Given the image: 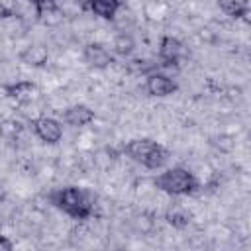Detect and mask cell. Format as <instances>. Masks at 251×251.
<instances>
[{
    "instance_id": "obj_13",
    "label": "cell",
    "mask_w": 251,
    "mask_h": 251,
    "mask_svg": "<svg viewBox=\"0 0 251 251\" xmlns=\"http://www.w3.org/2000/svg\"><path fill=\"white\" fill-rule=\"evenodd\" d=\"M135 47H137V43H135V39H133V35H129V33H116L114 35V39H112V53H114V57L118 55V57H129L133 51H135Z\"/></svg>"
},
{
    "instance_id": "obj_14",
    "label": "cell",
    "mask_w": 251,
    "mask_h": 251,
    "mask_svg": "<svg viewBox=\"0 0 251 251\" xmlns=\"http://www.w3.org/2000/svg\"><path fill=\"white\" fill-rule=\"evenodd\" d=\"M25 126L16 118H4L0 120V137L6 141H16L24 133Z\"/></svg>"
},
{
    "instance_id": "obj_2",
    "label": "cell",
    "mask_w": 251,
    "mask_h": 251,
    "mask_svg": "<svg viewBox=\"0 0 251 251\" xmlns=\"http://www.w3.org/2000/svg\"><path fill=\"white\" fill-rule=\"evenodd\" d=\"M122 153L127 159H131L133 163H137L149 171H157V169L165 167V163L171 157V151L163 143H159L151 137H133V139L126 141L122 145Z\"/></svg>"
},
{
    "instance_id": "obj_16",
    "label": "cell",
    "mask_w": 251,
    "mask_h": 251,
    "mask_svg": "<svg viewBox=\"0 0 251 251\" xmlns=\"http://www.w3.org/2000/svg\"><path fill=\"white\" fill-rule=\"evenodd\" d=\"M12 249H14V241L8 235L0 233V251H12Z\"/></svg>"
},
{
    "instance_id": "obj_8",
    "label": "cell",
    "mask_w": 251,
    "mask_h": 251,
    "mask_svg": "<svg viewBox=\"0 0 251 251\" xmlns=\"http://www.w3.org/2000/svg\"><path fill=\"white\" fill-rule=\"evenodd\" d=\"M2 90H4L6 98H10L16 104H29L39 94L37 84L33 80H29V78H20V80L8 82V84L2 86Z\"/></svg>"
},
{
    "instance_id": "obj_5",
    "label": "cell",
    "mask_w": 251,
    "mask_h": 251,
    "mask_svg": "<svg viewBox=\"0 0 251 251\" xmlns=\"http://www.w3.org/2000/svg\"><path fill=\"white\" fill-rule=\"evenodd\" d=\"M157 57L161 69H178L184 57V43L175 35H161Z\"/></svg>"
},
{
    "instance_id": "obj_6",
    "label": "cell",
    "mask_w": 251,
    "mask_h": 251,
    "mask_svg": "<svg viewBox=\"0 0 251 251\" xmlns=\"http://www.w3.org/2000/svg\"><path fill=\"white\" fill-rule=\"evenodd\" d=\"M143 88L153 98H167V96H171V94H175L178 90V84L171 75L161 73L159 69H155V71H149L145 75Z\"/></svg>"
},
{
    "instance_id": "obj_11",
    "label": "cell",
    "mask_w": 251,
    "mask_h": 251,
    "mask_svg": "<svg viewBox=\"0 0 251 251\" xmlns=\"http://www.w3.org/2000/svg\"><path fill=\"white\" fill-rule=\"evenodd\" d=\"M20 63H24L25 67H31V69H41L47 65L49 61V49L47 45L43 43H29L27 47H24L18 55Z\"/></svg>"
},
{
    "instance_id": "obj_17",
    "label": "cell",
    "mask_w": 251,
    "mask_h": 251,
    "mask_svg": "<svg viewBox=\"0 0 251 251\" xmlns=\"http://www.w3.org/2000/svg\"><path fill=\"white\" fill-rule=\"evenodd\" d=\"M6 196H8V194H6V188H4L2 184H0V204H2L4 200H6Z\"/></svg>"
},
{
    "instance_id": "obj_12",
    "label": "cell",
    "mask_w": 251,
    "mask_h": 251,
    "mask_svg": "<svg viewBox=\"0 0 251 251\" xmlns=\"http://www.w3.org/2000/svg\"><path fill=\"white\" fill-rule=\"evenodd\" d=\"M216 4L231 20H247L251 12L249 0H216Z\"/></svg>"
},
{
    "instance_id": "obj_7",
    "label": "cell",
    "mask_w": 251,
    "mask_h": 251,
    "mask_svg": "<svg viewBox=\"0 0 251 251\" xmlns=\"http://www.w3.org/2000/svg\"><path fill=\"white\" fill-rule=\"evenodd\" d=\"M82 61L90 67V69H96V71H104L108 67H112V63L116 61L114 59V53L104 45V43H98V41H90L82 47Z\"/></svg>"
},
{
    "instance_id": "obj_9",
    "label": "cell",
    "mask_w": 251,
    "mask_h": 251,
    "mask_svg": "<svg viewBox=\"0 0 251 251\" xmlns=\"http://www.w3.org/2000/svg\"><path fill=\"white\" fill-rule=\"evenodd\" d=\"M96 112L86 104H71L61 112V122L69 127H86L94 122Z\"/></svg>"
},
{
    "instance_id": "obj_3",
    "label": "cell",
    "mask_w": 251,
    "mask_h": 251,
    "mask_svg": "<svg viewBox=\"0 0 251 251\" xmlns=\"http://www.w3.org/2000/svg\"><path fill=\"white\" fill-rule=\"evenodd\" d=\"M153 186L169 196H192L200 190V180L186 167H171L153 176Z\"/></svg>"
},
{
    "instance_id": "obj_4",
    "label": "cell",
    "mask_w": 251,
    "mask_h": 251,
    "mask_svg": "<svg viewBox=\"0 0 251 251\" xmlns=\"http://www.w3.org/2000/svg\"><path fill=\"white\" fill-rule=\"evenodd\" d=\"M29 129L45 145H57L63 139V122L51 116H37L29 120Z\"/></svg>"
},
{
    "instance_id": "obj_15",
    "label": "cell",
    "mask_w": 251,
    "mask_h": 251,
    "mask_svg": "<svg viewBox=\"0 0 251 251\" xmlns=\"http://www.w3.org/2000/svg\"><path fill=\"white\" fill-rule=\"evenodd\" d=\"M165 220H167V224L173 226L175 229H184V227H188V224H190V214H188L184 208H180V206H173V208L167 210Z\"/></svg>"
},
{
    "instance_id": "obj_10",
    "label": "cell",
    "mask_w": 251,
    "mask_h": 251,
    "mask_svg": "<svg viewBox=\"0 0 251 251\" xmlns=\"http://www.w3.org/2000/svg\"><path fill=\"white\" fill-rule=\"evenodd\" d=\"M80 6L82 10H88L90 14H94L96 18L112 22L118 16V12L124 8V2L122 0H80Z\"/></svg>"
},
{
    "instance_id": "obj_18",
    "label": "cell",
    "mask_w": 251,
    "mask_h": 251,
    "mask_svg": "<svg viewBox=\"0 0 251 251\" xmlns=\"http://www.w3.org/2000/svg\"><path fill=\"white\" fill-rule=\"evenodd\" d=\"M27 2H29V4L35 8V6H39V4H43V2H47V0H27Z\"/></svg>"
},
{
    "instance_id": "obj_1",
    "label": "cell",
    "mask_w": 251,
    "mask_h": 251,
    "mask_svg": "<svg viewBox=\"0 0 251 251\" xmlns=\"http://www.w3.org/2000/svg\"><path fill=\"white\" fill-rule=\"evenodd\" d=\"M47 200L55 210L63 212L65 216L76 222L90 220L98 206L96 192L86 186H78V184H67V186L53 188L47 194Z\"/></svg>"
}]
</instances>
